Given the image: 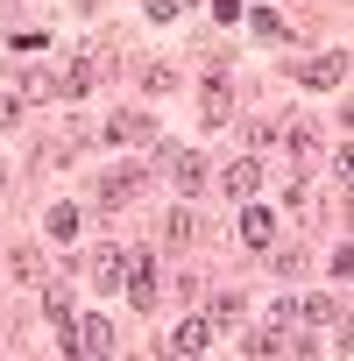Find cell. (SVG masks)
Segmentation results:
<instances>
[{"label": "cell", "mask_w": 354, "mask_h": 361, "mask_svg": "<svg viewBox=\"0 0 354 361\" xmlns=\"http://www.w3.org/2000/svg\"><path fill=\"white\" fill-rule=\"evenodd\" d=\"M106 64H114L106 50H85V57H78V64H71V71L57 78V99H85V92H92V85L106 78Z\"/></svg>", "instance_id": "1"}, {"label": "cell", "mask_w": 354, "mask_h": 361, "mask_svg": "<svg viewBox=\"0 0 354 361\" xmlns=\"http://www.w3.org/2000/svg\"><path fill=\"white\" fill-rule=\"evenodd\" d=\"M128 305H135V312H156V305H163V276H156L149 255H128Z\"/></svg>", "instance_id": "2"}, {"label": "cell", "mask_w": 354, "mask_h": 361, "mask_svg": "<svg viewBox=\"0 0 354 361\" xmlns=\"http://www.w3.org/2000/svg\"><path fill=\"white\" fill-rule=\"evenodd\" d=\"M199 121H206V128H227V121H234V92H227L220 71H206V85H199Z\"/></svg>", "instance_id": "3"}, {"label": "cell", "mask_w": 354, "mask_h": 361, "mask_svg": "<svg viewBox=\"0 0 354 361\" xmlns=\"http://www.w3.org/2000/svg\"><path fill=\"white\" fill-rule=\"evenodd\" d=\"M163 177L177 192H199L206 185V156H192V149H177V156H163Z\"/></svg>", "instance_id": "4"}, {"label": "cell", "mask_w": 354, "mask_h": 361, "mask_svg": "<svg viewBox=\"0 0 354 361\" xmlns=\"http://www.w3.org/2000/svg\"><path fill=\"white\" fill-rule=\"evenodd\" d=\"M64 347H71V354H114V326H106V319H78Z\"/></svg>", "instance_id": "5"}, {"label": "cell", "mask_w": 354, "mask_h": 361, "mask_svg": "<svg viewBox=\"0 0 354 361\" xmlns=\"http://www.w3.org/2000/svg\"><path fill=\"white\" fill-rule=\"evenodd\" d=\"M135 192H142V177H135V170H106V177H99V206H106V213H121Z\"/></svg>", "instance_id": "6"}, {"label": "cell", "mask_w": 354, "mask_h": 361, "mask_svg": "<svg viewBox=\"0 0 354 361\" xmlns=\"http://www.w3.org/2000/svg\"><path fill=\"white\" fill-rule=\"evenodd\" d=\"M298 78H305L312 92H333V85L347 78V57H312V64H298Z\"/></svg>", "instance_id": "7"}, {"label": "cell", "mask_w": 354, "mask_h": 361, "mask_svg": "<svg viewBox=\"0 0 354 361\" xmlns=\"http://www.w3.org/2000/svg\"><path fill=\"white\" fill-rule=\"evenodd\" d=\"M206 347H213V319H185L170 333V354H206Z\"/></svg>", "instance_id": "8"}, {"label": "cell", "mask_w": 354, "mask_h": 361, "mask_svg": "<svg viewBox=\"0 0 354 361\" xmlns=\"http://www.w3.org/2000/svg\"><path fill=\"white\" fill-rule=\"evenodd\" d=\"M241 241H248V248H276V213L248 206V213H241Z\"/></svg>", "instance_id": "9"}, {"label": "cell", "mask_w": 354, "mask_h": 361, "mask_svg": "<svg viewBox=\"0 0 354 361\" xmlns=\"http://www.w3.org/2000/svg\"><path fill=\"white\" fill-rule=\"evenodd\" d=\"M227 192H234V199H255V192H262V163H255V156L227 163Z\"/></svg>", "instance_id": "10"}, {"label": "cell", "mask_w": 354, "mask_h": 361, "mask_svg": "<svg viewBox=\"0 0 354 361\" xmlns=\"http://www.w3.org/2000/svg\"><path fill=\"white\" fill-rule=\"evenodd\" d=\"M92 276H99V290L128 283V248H99V255H92Z\"/></svg>", "instance_id": "11"}, {"label": "cell", "mask_w": 354, "mask_h": 361, "mask_svg": "<svg viewBox=\"0 0 354 361\" xmlns=\"http://www.w3.org/2000/svg\"><path fill=\"white\" fill-rule=\"evenodd\" d=\"M22 99H29V106L57 99V71H50V64H29V78H22Z\"/></svg>", "instance_id": "12"}, {"label": "cell", "mask_w": 354, "mask_h": 361, "mask_svg": "<svg viewBox=\"0 0 354 361\" xmlns=\"http://www.w3.org/2000/svg\"><path fill=\"white\" fill-rule=\"evenodd\" d=\"M106 135H114V142H149V135H156V121H149V114H114V121H106Z\"/></svg>", "instance_id": "13"}, {"label": "cell", "mask_w": 354, "mask_h": 361, "mask_svg": "<svg viewBox=\"0 0 354 361\" xmlns=\"http://www.w3.org/2000/svg\"><path fill=\"white\" fill-rule=\"evenodd\" d=\"M8 276H15V283H43V255H36V248H15V255H8Z\"/></svg>", "instance_id": "14"}, {"label": "cell", "mask_w": 354, "mask_h": 361, "mask_svg": "<svg viewBox=\"0 0 354 361\" xmlns=\"http://www.w3.org/2000/svg\"><path fill=\"white\" fill-rule=\"evenodd\" d=\"M192 234H199V220H192V213H185V206H177V213H170V220H163V241H170V248H185V241H192Z\"/></svg>", "instance_id": "15"}, {"label": "cell", "mask_w": 354, "mask_h": 361, "mask_svg": "<svg viewBox=\"0 0 354 361\" xmlns=\"http://www.w3.org/2000/svg\"><path fill=\"white\" fill-rule=\"evenodd\" d=\"M43 227H50V241H71V234H78V206H50Z\"/></svg>", "instance_id": "16"}, {"label": "cell", "mask_w": 354, "mask_h": 361, "mask_svg": "<svg viewBox=\"0 0 354 361\" xmlns=\"http://www.w3.org/2000/svg\"><path fill=\"white\" fill-rule=\"evenodd\" d=\"M43 312H50V326H57V333H71V326H78V319H71V298H64V283L43 298Z\"/></svg>", "instance_id": "17"}, {"label": "cell", "mask_w": 354, "mask_h": 361, "mask_svg": "<svg viewBox=\"0 0 354 361\" xmlns=\"http://www.w3.org/2000/svg\"><path fill=\"white\" fill-rule=\"evenodd\" d=\"M142 85L163 99V92H177V71H170V64H142Z\"/></svg>", "instance_id": "18"}, {"label": "cell", "mask_w": 354, "mask_h": 361, "mask_svg": "<svg viewBox=\"0 0 354 361\" xmlns=\"http://www.w3.org/2000/svg\"><path fill=\"white\" fill-rule=\"evenodd\" d=\"M234 312H241V298H234V290H213V298H206V319H213V326H227Z\"/></svg>", "instance_id": "19"}, {"label": "cell", "mask_w": 354, "mask_h": 361, "mask_svg": "<svg viewBox=\"0 0 354 361\" xmlns=\"http://www.w3.org/2000/svg\"><path fill=\"white\" fill-rule=\"evenodd\" d=\"M276 142H291V156H312V149H319V135H312L305 121H291V135H276Z\"/></svg>", "instance_id": "20"}, {"label": "cell", "mask_w": 354, "mask_h": 361, "mask_svg": "<svg viewBox=\"0 0 354 361\" xmlns=\"http://www.w3.org/2000/svg\"><path fill=\"white\" fill-rule=\"evenodd\" d=\"M333 312H340V305H333L326 290H319V298H305V319H312V326H333Z\"/></svg>", "instance_id": "21"}, {"label": "cell", "mask_w": 354, "mask_h": 361, "mask_svg": "<svg viewBox=\"0 0 354 361\" xmlns=\"http://www.w3.org/2000/svg\"><path fill=\"white\" fill-rule=\"evenodd\" d=\"M347 276H354V248L340 241V248H333V283H347Z\"/></svg>", "instance_id": "22"}, {"label": "cell", "mask_w": 354, "mask_h": 361, "mask_svg": "<svg viewBox=\"0 0 354 361\" xmlns=\"http://www.w3.org/2000/svg\"><path fill=\"white\" fill-rule=\"evenodd\" d=\"M142 8H149L156 22H177V8H185V0H142Z\"/></svg>", "instance_id": "23"}, {"label": "cell", "mask_w": 354, "mask_h": 361, "mask_svg": "<svg viewBox=\"0 0 354 361\" xmlns=\"http://www.w3.org/2000/svg\"><path fill=\"white\" fill-rule=\"evenodd\" d=\"M15 114H22V92H0V128H8Z\"/></svg>", "instance_id": "24"}, {"label": "cell", "mask_w": 354, "mask_h": 361, "mask_svg": "<svg viewBox=\"0 0 354 361\" xmlns=\"http://www.w3.org/2000/svg\"><path fill=\"white\" fill-rule=\"evenodd\" d=\"M213 15L220 22H241V0H213Z\"/></svg>", "instance_id": "25"}]
</instances>
